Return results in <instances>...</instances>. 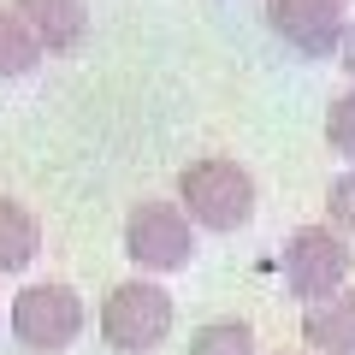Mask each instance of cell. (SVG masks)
<instances>
[{
	"label": "cell",
	"instance_id": "8",
	"mask_svg": "<svg viewBox=\"0 0 355 355\" xmlns=\"http://www.w3.org/2000/svg\"><path fill=\"white\" fill-rule=\"evenodd\" d=\"M12 6L24 12V24L42 36L48 53H65L89 36V6L83 0H12Z\"/></svg>",
	"mask_w": 355,
	"mask_h": 355
},
{
	"label": "cell",
	"instance_id": "13",
	"mask_svg": "<svg viewBox=\"0 0 355 355\" xmlns=\"http://www.w3.org/2000/svg\"><path fill=\"white\" fill-rule=\"evenodd\" d=\"M326 225L343 231V237H355V166L331 178V190H326Z\"/></svg>",
	"mask_w": 355,
	"mask_h": 355
},
{
	"label": "cell",
	"instance_id": "3",
	"mask_svg": "<svg viewBox=\"0 0 355 355\" xmlns=\"http://www.w3.org/2000/svg\"><path fill=\"white\" fill-rule=\"evenodd\" d=\"M349 272H355V249L343 243V231L296 225L291 237H284V291H291L302 308L338 296L343 284H349Z\"/></svg>",
	"mask_w": 355,
	"mask_h": 355
},
{
	"label": "cell",
	"instance_id": "7",
	"mask_svg": "<svg viewBox=\"0 0 355 355\" xmlns=\"http://www.w3.org/2000/svg\"><path fill=\"white\" fill-rule=\"evenodd\" d=\"M302 343H314V355H355V284H343L338 296L308 308Z\"/></svg>",
	"mask_w": 355,
	"mask_h": 355
},
{
	"label": "cell",
	"instance_id": "10",
	"mask_svg": "<svg viewBox=\"0 0 355 355\" xmlns=\"http://www.w3.org/2000/svg\"><path fill=\"white\" fill-rule=\"evenodd\" d=\"M42 36L24 24L18 6H0V77H30L42 65Z\"/></svg>",
	"mask_w": 355,
	"mask_h": 355
},
{
	"label": "cell",
	"instance_id": "9",
	"mask_svg": "<svg viewBox=\"0 0 355 355\" xmlns=\"http://www.w3.org/2000/svg\"><path fill=\"white\" fill-rule=\"evenodd\" d=\"M42 254V219L24 202L0 196V272H24Z\"/></svg>",
	"mask_w": 355,
	"mask_h": 355
},
{
	"label": "cell",
	"instance_id": "12",
	"mask_svg": "<svg viewBox=\"0 0 355 355\" xmlns=\"http://www.w3.org/2000/svg\"><path fill=\"white\" fill-rule=\"evenodd\" d=\"M326 142H331V154H343V160L355 166V89H343L338 101H331V113H326Z\"/></svg>",
	"mask_w": 355,
	"mask_h": 355
},
{
	"label": "cell",
	"instance_id": "4",
	"mask_svg": "<svg viewBox=\"0 0 355 355\" xmlns=\"http://www.w3.org/2000/svg\"><path fill=\"white\" fill-rule=\"evenodd\" d=\"M125 254L142 272H184L196 261V219L178 202H137L125 214Z\"/></svg>",
	"mask_w": 355,
	"mask_h": 355
},
{
	"label": "cell",
	"instance_id": "5",
	"mask_svg": "<svg viewBox=\"0 0 355 355\" xmlns=\"http://www.w3.org/2000/svg\"><path fill=\"white\" fill-rule=\"evenodd\" d=\"M83 296L71 284H24L12 296V338L24 343L30 355H60L77 343L83 331Z\"/></svg>",
	"mask_w": 355,
	"mask_h": 355
},
{
	"label": "cell",
	"instance_id": "11",
	"mask_svg": "<svg viewBox=\"0 0 355 355\" xmlns=\"http://www.w3.org/2000/svg\"><path fill=\"white\" fill-rule=\"evenodd\" d=\"M190 355H254V326L249 320H207V326H196Z\"/></svg>",
	"mask_w": 355,
	"mask_h": 355
},
{
	"label": "cell",
	"instance_id": "2",
	"mask_svg": "<svg viewBox=\"0 0 355 355\" xmlns=\"http://www.w3.org/2000/svg\"><path fill=\"white\" fill-rule=\"evenodd\" d=\"M172 320H178V308H172V291H166V284L125 279V284H113L107 302H101V338L113 343L119 355H148V349H160V343L172 338Z\"/></svg>",
	"mask_w": 355,
	"mask_h": 355
},
{
	"label": "cell",
	"instance_id": "6",
	"mask_svg": "<svg viewBox=\"0 0 355 355\" xmlns=\"http://www.w3.org/2000/svg\"><path fill=\"white\" fill-rule=\"evenodd\" d=\"M266 24L302 60H331L343 53V36H349L343 0H266Z\"/></svg>",
	"mask_w": 355,
	"mask_h": 355
},
{
	"label": "cell",
	"instance_id": "1",
	"mask_svg": "<svg viewBox=\"0 0 355 355\" xmlns=\"http://www.w3.org/2000/svg\"><path fill=\"white\" fill-rule=\"evenodd\" d=\"M178 207L202 231H237L254 219V178L237 160H225V154L190 160L178 172Z\"/></svg>",
	"mask_w": 355,
	"mask_h": 355
},
{
	"label": "cell",
	"instance_id": "14",
	"mask_svg": "<svg viewBox=\"0 0 355 355\" xmlns=\"http://www.w3.org/2000/svg\"><path fill=\"white\" fill-rule=\"evenodd\" d=\"M338 65L355 77V24H349V36H343V60H338Z\"/></svg>",
	"mask_w": 355,
	"mask_h": 355
}]
</instances>
